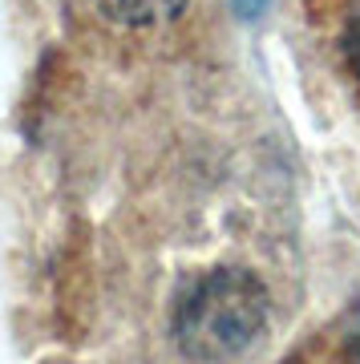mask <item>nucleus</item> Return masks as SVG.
I'll return each instance as SVG.
<instances>
[{
  "label": "nucleus",
  "mask_w": 360,
  "mask_h": 364,
  "mask_svg": "<svg viewBox=\"0 0 360 364\" xmlns=\"http://www.w3.org/2000/svg\"><path fill=\"white\" fill-rule=\"evenodd\" d=\"M344 344H348V352L360 360V312L352 316V324H348V332H344Z\"/></svg>",
  "instance_id": "obj_4"
},
{
  "label": "nucleus",
  "mask_w": 360,
  "mask_h": 364,
  "mask_svg": "<svg viewBox=\"0 0 360 364\" xmlns=\"http://www.w3.org/2000/svg\"><path fill=\"white\" fill-rule=\"evenodd\" d=\"M271 299L247 267H215L182 291L170 332L186 360L227 364L268 332Z\"/></svg>",
  "instance_id": "obj_1"
},
{
  "label": "nucleus",
  "mask_w": 360,
  "mask_h": 364,
  "mask_svg": "<svg viewBox=\"0 0 360 364\" xmlns=\"http://www.w3.org/2000/svg\"><path fill=\"white\" fill-rule=\"evenodd\" d=\"M344 57L348 65H352V73L360 77V13L348 21V33H344Z\"/></svg>",
  "instance_id": "obj_3"
},
{
  "label": "nucleus",
  "mask_w": 360,
  "mask_h": 364,
  "mask_svg": "<svg viewBox=\"0 0 360 364\" xmlns=\"http://www.w3.org/2000/svg\"><path fill=\"white\" fill-rule=\"evenodd\" d=\"M93 9L122 28H150L166 25L186 9V0H93Z\"/></svg>",
  "instance_id": "obj_2"
}]
</instances>
